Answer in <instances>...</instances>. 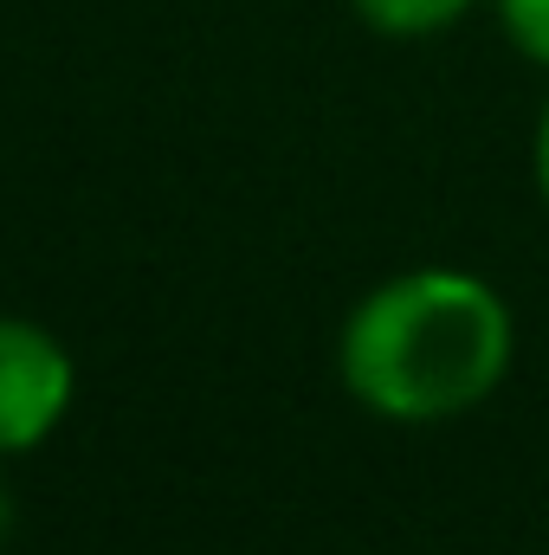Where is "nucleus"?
Here are the masks:
<instances>
[{
	"mask_svg": "<svg viewBox=\"0 0 549 555\" xmlns=\"http://www.w3.org/2000/svg\"><path fill=\"white\" fill-rule=\"evenodd\" d=\"M72 395H78L72 349L26 317H0V459L46 446Z\"/></svg>",
	"mask_w": 549,
	"mask_h": 555,
	"instance_id": "obj_2",
	"label": "nucleus"
},
{
	"mask_svg": "<svg viewBox=\"0 0 549 555\" xmlns=\"http://www.w3.org/2000/svg\"><path fill=\"white\" fill-rule=\"evenodd\" d=\"M537 188H544V207H549V104L537 117Z\"/></svg>",
	"mask_w": 549,
	"mask_h": 555,
	"instance_id": "obj_5",
	"label": "nucleus"
},
{
	"mask_svg": "<svg viewBox=\"0 0 549 555\" xmlns=\"http://www.w3.org/2000/svg\"><path fill=\"white\" fill-rule=\"evenodd\" d=\"M498 20H505V39L524 59L549 65V0H498Z\"/></svg>",
	"mask_w": 549,
	"mask_h": 555,
	"instance_id": "obj_4",
	"label": "nucleus"
},
{
	"mask_svg": "<svg viewBox=\"0 0 549 555\" xmlns=\"http://www.w3.org/2000/svg\"><path fill=\"white\" fill-rule=\"evenodd\" d=\"M343 388L382 420H452L478 408L511 369V310L472 272L420 266L375 284L336 349Z\"/></svg>",
	"mask_w": 549,
	"mask_h": 555,
	"instance_id": "obj_1",
	"label": "nucleus"
},
{
	"mask_svg": "<svg viewBox=\"0 0 549 555\" xmlns=\"http://www.w3.org/2000/svg\"><path fill=\"white\" fill-rule=\"evenodd\" d=\"M13 524H20V504H13V491H7V478H0V550H7V537H13Z\"/></svg>",
	"mask_w": 549,
	"mask_h": 555,
	"instance_id": "obj_6",
	"label": "nucleus"
},
{
	"mask_svg": "<svg viewBox=\"0 0 549 555\" xmlns=\"http://www.w3.org/2000/svg\"><path fill=\"white\" fill-rule=\"evenodd\" d=\"M356 13L388 39H426L472 13V0H356Z\"/></svg>",
	"mask_w": 549,
	"mask_h": 555,
	"instance_id": "obj_3",
	"label": "nucleus"
}]
</instances>
